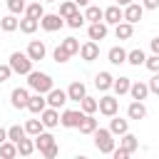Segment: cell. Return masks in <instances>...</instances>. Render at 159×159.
Here are the masks:
<instances>
[{
  "instance_id": "1",
  "label": "cell",
  "mask_w": 159,
  "mask_h": 159,
  "mask_svg": "<svg viewBox=\"0 0 159 159\" xmlns=\"http://www.w3.org/2000/svg\"><path fill=\"white\" fill-rule=\"evenodd\" d=\"M27 87L32 89V92H40V94H47L52 87H55V82H52V77L47 75V72H27Z\"/></svg>"
},
{
  "instance_id": "2",
  "label": "cell",
  "mask_w": 159,
  "mask_h": 159,
  "mask_svg": "<svg viewBox=\"0 0 159 159\" xmlns=\"http://www.w3.org/2000/svg\"><path fill=\"white\" fill-rule=\"evenodd\" d=\"M92 137H94V147H97V152H102V154H112V149H114V134H112L109 129L97 127V129L92 132Z\"/></svg>"
},
{
  "instance_id": "3",
  "label": "cell",
  "mask_w": 159,
  "mask_h": 159,
  "mask_svg": "<svg viewBox=\"0 0 159 159\" xmlns=\"http://www.w3.org/2000/svg\"><path fill=\"white\" fill-rule=\"evenodd\" d=\"M7 65H10V70L15 75H27L32 70V60L27 57V52H12L10 60H7Z\"/></svg>"
},
{
  "instance_id": "4",
  "label": "cell",
  "mask_w": 159,
  "mask_h": 159,
  "mask_svg": "<svg viewBox=\"0 0 159 159\" xmlns=\"http://www.w3.org/2000/svg\"><path fill=\"white\" fill-rule=\"evenodd\" d=\"M97 109H99V114H104V117H114V114L119 112V99H117L114 94H102V97L97 99Z\"/></svg>"
},
{
  "instance_id": "5",
  "label": "cell",
  "mask_w": 159,
  "mask_h": 159,
  "mask_svg": "<svg viewBox=\"0 0 159 159\" xmlns=\"http://www.w3.org/2000/svg\"><path fill=\"white\" fill-rule=\"evenodd\" d=\"M62 25H65V17H62L60 12H45V15L40 17V27H42L45 32H57Z\"/></svg>"
},
{
  "instance_id": "6",
  "label": "cell",
  "mask_w": 159,
  "mask_h": 159,
  "mask_svg": "<svg viewBox=\"0 0 159 159\" xmlns=\"http://www.w3.org/2000/svg\"><path fill=\"white\" fill-rule=\"evenodd\" d=\"M82 117H84L82 109H65V112L60 114V124L67 127V129H77L80 122H82Z\"/></svg>"
},
{
  "instance_id": "7",
  "label": "cell",
  "mask_w": 159,
  "mask_h": 159,
  "mask_svg": "<svg viewBox=\"0 0 159 159\" xmlns=\"http://www.w3.org/2000/svg\"><path fill=\"white\" fill-rule=\"evenodd\" d=\"M45 99H47V107H55V109H60V107H65V102H70L67 99V92L65 89H57V87H52L45 94Z\"/></svg>"
},
{
  "instance_id": "8",
  "label": "cell",
  "mask_w": 159,
  "mask_h": 159,
  "mask_svg": "<svg viewBox=\"0 0 159 159\" xmlns=\"http://www.w3.org/2000/svg\"><path fill=\"white\" fill-rule=\"evenodd\" d=\"M40 122H42L45 129H55V127L60 124V112H57L55 107H45V109L40 112Z\"/></svg>"
},
{
  "instance_id": "9",
  "label": "cell",
  "mask_w": 159,
  "mask_h": 159,
  "mask_svg": "<svg viewBox=\"0 0 159 159\" xmlns=\"http://www.w3.org/2000/svg\"><path fill=\"white\" fill-rule=\"evenodd\" d=\"M122 12H124V20L134 25V22H139V20H142L144 7H142V2H129V5H124V7H122Z\"/></svg>"
},
{
  "instance_id": "10",
  "label": "cell",
  "mask_w": 159,
  "mask_h": 159,
  "mask_svg": "<svg viewBox=\"0 0 159 159\" xmlns=\"http://www.w3.org/2000/svg\"><path fill=\"white\" fill-rule=\"evenodd\" d=\"M102 20H104L107 25H117V22H122V20H124V12H122V7L114 2V5H109V7H104V10H102Z\"/></svg>"
},
{
  "instance_id": "11",
  "label": "cell",
  "mask_w": 159,
  "mask_h": 159,
  "mask_svg": "<svg viewBox=\"0 0 159 159\" xmlns=\"http://www.w3.org/2000/svg\"><path fill=\"white\" fill-rule=\"evenodd\" d=\"M80 57H82L84 62H94V60L99 57V45H97L94 40H87L84 45H80Z\"/></svg>"
},
{
  "instance_id": "12",
  "label": "cell",
  "mask_w": 159,
  "mask_h": 159,
  "mask_svg": "<svg viewBox=\"0 0 159 159\" xmlns=\"http://www.w3.org/2000/svg\"><path fill=\"white\" fill-rule=\"evenodd\" d=\"M27 99H30V92H27L25 87H15V89L10 92V104H12L15 109H25V107H27Z\"/></svg>"
},
{
  "instance_id": "13",
  "label": "cell",
  "mask_w": 159,
  "mask_h": 159,
  "mask_svg": "<svg viewBox=\"0 0 159 159\" xmlns=\"http://www.w3.org/2000/svg\"><path fill=\"white\" fill-rule=\"evenodd\" d=\"M27 57L32 60V62H37V60H45V55H47V47H45V42H40V40H30V45H27Z\"/></svg>"
},
{
  "instance_id": "14",
  "label": "cell",
  "mask_w": 159,
  "mask_h": 159,
  "mask_svg": "<svg viewBox=\"0 0 159 159\" xmlns=\"http://www.w3.org/2000/svg\"><path fill=\"white\" fill-rule=\"evenodd\" d=\"M127 117H129V119H137V122L144 119V117H147V107H144V102H142V99H132L129 107H127Z\"/></svg>"
},
{
  "instance_id": "15",
  "label": "cell",
  "mask_w": 159,
  "mask_h": 159,
  "mask_svg": "<svg viewBox=\"0 0 159 159\" xmlns=\"http://www.w3.org/2000/svg\"><path fill=\"white\" fill-rule=\"evenodd\" d=\"M87 35H89V40H104L107 37V22L104 20H99V22H89V27H87Z\"/></svg>"
},
{
  "instance_id": "16",
  "label": "cell",
  "mask_w": 159,
  "mask_h": 159,
  "mask_svg": "<svg viewBox=\"0 0 159 159\" xmlns=\"http://www.w3.org/2000/svg\"><path fill=\"white\" fill-rule=\"evenodd\" d=\"M65 92H67V99H72V102H80V99L87 94V87H84V82L75 80V82H72V84H70Z\"/></svg>"
},
{
  "instance_id": "17",
  "label": "cell",
  "mask_w": 159,
  "mask_h": 159,
  "mask_svg": "<svg viewBox=\"0 0 159 159\" xmlns=\"http://www.w3.org/2000/svg\"><path fill=\"white\" fill-rule=\"evenodd\" d=\"M45 107H47V99H45V94L35 92V94H30V99H27V107H25V109H30L32 114H40Z\"/></svg>"
},
{
  "instance_id": "18",
  "label": "cell",
  "mask_w": 159,
  "mask_h": 159,
  "mask_svg": "<svg viewBox=\"0 0 159 159\" xmlns=\"http://www.w3.org/2000/svg\"><path fill=\"white\" fill-rule=\"evenodd\" d=\"M132 35H134V25H132V22L122 20V22L114 25V37H117V40H129Z\"/></svg>"
},
{
  "instance_id": "19",
  "label": "cell",
  "mask_w": 159,
  "mask_h": 159,
  "mask_svg": "<svg viewBox=\"0 0 159 159\" xmlns=\"http://www.w3.org/2000/svg\"><path fill=\"white\" fill-rule=\"evenodd\" d=\"M107 60H109L112 65H124V62H127V50H124L122 45H114V47H109Z\"/></svg>"
},
{
  "instance_id": "20",
  "label": "cell",
  "mask_w": 159,
  "mask_h": 159,
  "mask_svg": "<svg viewBox=\"0 0 159 159\" xmlns=\"http://www.w3.org/2000/svg\"><path fill=\"white\" fill-rule=\"evenodd\" d=\"M109 119H112V122H109V132H112L114 137H122L124 132H129V122H127V119H122V117H117V114L109 117Z\"/></svg>"
},
{
  "instance_id": "21",
  "label": "cell",
  "mask_w": 159,
  "mask_h": 159,
  "mask_svg": "<svg viewBox=\"0 0 159 159\" xmlns=\"http://www.w3.org/2000/svg\"><path fill=\"white\" fill-rule=\"evenodd\" d=\"M129 94H132V99H147V94H149V84L137 80V82L129 84Z\"/></svg>"
},
{
  "instance_id": "22",
  "label": "cell",
  "mask_w": 159,
  "mask_h": 159,
  "mask_svg": "<svg viewBox=\"0 0 159 159\" xmlns=\"http://www.w3.org/2000/svg\"><path fill=\"white\" fill-rule=\"evenodd\" d=\"M119 147H122V149H127L129 154H134V152L139 149V139H137L134 134H129V132H124V134L119 137Z\"/></svg>"
},
{
  "instance_id": "23",
  "label": "cell",
  "mask_w": 159,
  "mask_h": 159,
  "mask_svg": "<svg viewBox=\"0 0 159 159\" xmlns=\"http://www.w3.org/2000/svg\"><path fill=\"white\" fill-rule=\"evenodd\" d=\"M37 27H40V20H35V17H30V15H25V17L20 20V25H17V30L25 32V35H32Z\"/></svg>"
},
{
  "instance_id": "24",
  "label": "cell",
  "mask_w": 159,
  "mask_h": 159,
  "mask_svg": "<svg viewBox=\"0 0 159 159\" xmlns=\"http://www.w3.org/2000/svg\"><path fill=\"white\" fill-rule=\"evenodd\" d=\"M112 82H114V77H112L109 72H99V75L94 77V87H97L99 92H107V89H112Z\"/></svg>"
},
{
  "instance_id": "25",
  "label": "cell",
  "mask_w": 159,
  "mask_h": 159,
  "mask_svg": "<svg viewBox=\"0 0 159 159\" xmlns=\"http://www.w3.org/2000/svg\"><path fill=\"white\" fill-rule=\"evenodd\" d=\"M129 84H132V80H129V77H114L112 89H114V94H117V97H122V94H129Z\"/></svg>"
},
{
  "instance_id": "26",
  "label": "cell",
  "mask_w": 159,
  "mask_h": 159,
  "mask_svg": "<svg viewBox=\"0 0 159 159\" xmlns=\"http://www.w3.org/2000/svg\"><path fill=\"white\" fill-rule=\"evenodd\" d=\"M97 127H99V124H97V119H94V114H84L77 129H80V134H92V132H94Z\"/></svg>"
},
{
  "instance_id": "27",
  "label": "cell",
  "mask_w": 159,
  "mask_h": 159,
  "mask_svg": "<svg viewBox=\"0 0 159 159\" xmlns=\"http://www.w3.org/2000/svg\"><path fill=\"white\" fill-rule=\"evenodd\" d=\"M32 139H35V149H40V152H42L45 147H50V144H55V137H52L50 132H45V129H42L40 134H35Z\"/></svg>"
},
{
  "instance_id": "28",
  "label": "cell",
  "mask_w": 159,
  "mask_h": 159,
  "mask_svg": "<svg viewBox=\"0 0 159 159\" xmlns=\"http://www.w3.org/2000/svg\"><path fill=\"white\" fill-rule=\"evenodd\" d=\"M17 25H20V20H17V15H5V17H0V30H5V32H15L17 30Z\"/></svg>"
},
{
  "instance_id": "29",
  "label": "cell",
  "mask_w": 159,
  "mask_h": 159,
  "mask_svg": "<svg viewBox=\"0 0 159 159\" xmlns=\"http://www.w3.org/2000/svg\"><path fill=\"white\" fill-rule=\"evenodd\" d=\"M0 157H2V159H15V157H17V144L10 142V139H5V142L0 144Z\"/></svg>"
},
{
  "instance_id": "30",
  "label": "cell",
  "mask_w": 159,
  "mask_h": 159,
  "mask_svg": "<svg viewBox=\"0 0 159 159\" xmlns=\"http://www.w3.org/2000/svg\"><path fill=\"white\" fill-rule=\"evenodd\" d=\"M144 60H147V55H144V50H142V47H137V50H129V52H127V62H129V65H134V67L144 65Z\"/></svg>"
},
{
  "instance_id": "31",
  "label": "cell",
  "mask_w": 159,
  "mask_h": 159,
  "mask_svg": "<svg viewBox=\"0 0 159 159\" xmlns=\"http://www.w3.org/2000/svg\"><path fill=\"white\" fill-rule=\"evenodd\" d=\"M35 152V139H27V137H22L20 142H17V154H22V157H30Z\"/></svg>"
},
{
  "instance_id": "32",
  "label": "cell",
  "mask_w": 159,
  "mask_h": 159,
  "mask_svg": "<svg viewBox=\"0 0 159 159\" xmlns=\"http://www.w3.org/2000/svg\"><path fill=\"white\" fill-rule=\"evenodd\" d=\"M22 137H27V132H25V127H20V124H12V127H7V139L10 142H20Z\"/></svg>"
},
{
  "instance_id": "33",
  "label": "cell",
  "mask_w": 159,
  "mask_h": 159,
  "mask_svg": "<svg viewBox=\"0 0 159 159\" xmlns=\"http://www.w3.org/2000/svg\"><path fill=\"white\" fill-rule=\"evenodd\" d=\"M25 15H30V17L40 20V17L45 15V7H42V2H30V5H25Z\"/></svg>"
},
{
  "instance_id": "34",
  "label": "cell",
  "mask_w": 159,
  "mask_h": 159,
  "mask_svg": "<svg viewBox=\"0 0 159 159\" xmlns=\"http://www.w3.org/2000/svg\"><path fill=\"white\" fill-rule=\"evenodd\" d=\"M80 107H82V112H84V114H94V112H97V99L84 94V97L80 99Z\"/></svg>"
},
{
  "instance_id": "35",
  "label": "cell",
  "mask_w": 159,
  "mask_h": 159,
  "mask_svg": "<svg viewBox=\"0 0 159 159\" xmlns=\"http://www.w3.org/2000/svg\"><path fill=\"white\" fill-rule=\"evenodd\" d=\"M84 20H89V22H99V20H102V7H97V5H87V10H84Z\"/></svg>"
},
{
  "instance_id": "36",
  "label": "cell",
  "mask_w": 159,
  "mask_h": 159,
  "mask_svg": "<svg viewBox=\"0 0 159 159\" xmlns=\"http://www.w3.org/2000/svg\"><path fill=\"white\" fill-rule=\"evenodd\" d=\"M60 47H65L70 55H77V52H80V40H77V37H65V40L60 42Z\"/></svg>"
},
{
  "instance_id": "37",
  "label": "cell",
  "mask_w": 159,
  "mask_h": 159,
  "mask_svg": "<svg viewBox=\"0 0 159 159\" xmlns=\"http://www.w3.org/2000/svg\"><path fill=\"white\" fill-rule=\"evenodd\" d=\"M77 10H80V7H77L75 0H65V2L60 5V15H62V17H70V15H75Z\"/></svg>"
},
{
  "instance_id": "38",
  "label": "cell",
  "mask_w": 159,
  "mask_h": 159,
  "mask_svg": "<svg viewBox=\"0 0 159 159\" xmlns=\"http://www.w3.org/2000/svg\"><path fill=\"white\" fill-rule=\"evenodd\" d=\"M42 129H45V127H42V122H40V119H27V122H25V132H27L30 137L40 134Z\"/></svg>"
},
{
  "instance_id": "39",
  "label": "cell",
  "mask_w": 159,
  "mask_h": 159,
  "mask_svg": "<svg viewBox=\"0 0 159 159\" xmlns=\"http://www.w3.org/2000/svg\"><path fill=\"white\" fill-rule=\"evenodd\" d=\"M5 5H7V10L12 12V15H20V12H25V0H5Z\"/></svg>"
},
{
  "instance_id": "40",
  "label": "cell",
  "mask_w": 159,
  "mask_h": 159,
  "mask_svg": "<svg viewBox=\"0 0 159 159\" xmlns=\"http://www.w3.org/2000/svg\"><path fill=\"white\" fill-rule=\"evenodd\" d=\"M65 20H67V25H70L72 30H77V27H82V25H84V15H82L80 10H77L75 15H70V17H65Z\"/></svg>"
},
{
  "instance_id": "41",
  "label": "cell",
  "mask_w": 159,
  "mask_h": 159,
  "mask_svg": "<svg viewBox=\"0 0 159 159\" xmlns=\"http://www.w3.org/2000/svg\"><path fill=\"white\" fill-rule=\"evenodd\" d=\"M52 57H55V62H60V65H62V62H67L72 55H70L65 47H60V45H57V47H55V52H52Z\"/></svg>"
},
{
  "instance_id": "42",
  "label": "cell",
  "mask_w": 159,
  "mask_h": 159,
  "mask_svg": "<svg viewBox=\"0 0 159 159\" xmlns=\"http://www.w3.org/2000/svg\"><path fill=\"white\" fill-rule=\"evenodd\" d=\"M40 154H42L45 159H55V157L60 154V147H57V142H55V144H50V147H45V149H42Z\"/></svg>"
},
{
  "instance_id": "43",
  "label": "cell",
  "mask_w": 159,
  "mask_h": 159,
  "mask_svg": "<svg viewBox=\"0 0 159 159\" xmlns=\"http://www.w3.org/2000/svg\"><path fill=\"white\" fill-rule=\"evenodd\" d=\"M144 65H147V70H149V72H159V55L147 57V60H144Z\"/></svg>"
},
{
  "instance_id": "44",
  "label": "cell",
  "mask_w": 159,
  "mask_h": 159,
  "mask_svg": "<svg viewBox=\"0 0 159 159\" xmlns=\"http://www.w3.org/2000/svg\"><path fill=\"white\" fill-rule=\"evenodd\" d=\"M147 84H149V92L159 94V72H152V80H149Z\"/></svg>"
},
{
  "instance_id": "45",
  "label": "cell",
  "mask_w": 159,
  "mask_h": 159,
  "mask_svg": "<svg viewBox=\"0 0 159 159\" xmlns=\"http://www.w3.org/2000/svg\"><path fill=\"white\" fill-rule=\"evenodd\" d=\"M10 75H12L10 65H0V84H2V82H7V80H10Z\"/></svg>"
},
{
  "instance_id": "46",
  "label": "cell",
  "mask_w": 159,
  "mask_h": 159,
  "mask_svg": "<svg viewBox=\"0 0 159 159\" xmlns=\"http://www.w3.org/2000/svg\"><path fill=\"white\" fill-rule=\"evenodd\" d=\"M112 157H114V159H127V157H129V152H127V149H122V147H114V149H112Z\"/></svg>"
},
{
  "instance_id": "47",
  "label": "cell",
  "mask_w": 159,
  "mask_h": 159,
  "mask_svg": "<svg viewBox=\"0 0 159 159\" xmlns=\"http://www.w3.org/2000/svg\"><path fill=\"white\" fill-rule=\"evenodd\" d=\"M142 7L144 10H157L159 7V0H142Z\"/></svg>"
},
{
  "instance_id": "48",
  "label": "cell",
  "mask_w": 159,
  "mask_h": 159,
  "mask_svg": "<svg viewBox=\"0 0 159 159\" xmlns=\"http://www.w3.org/2000/svg\"><path fill=\"white\" fill-rule=\"evenodd\" d=\"M149 47H152V52H154V55H159V37H152Z\"/></svg>"
},
{
  "instance_id": "49",
  "label": "cell",
  "mask_w": 159,
  "mask_h": 159,
  "mask_svg": "<svg viewBox=\"0 0 159 159\" xmlns=\"http://www.w3.org/2000/svg\"><path fill=\"white\" fill-rule=\"evenodd\" d=\"M5 139H7V129H2V127H0V144H2Z\"/></svg>"
},
{
  "instance_id": "50",
  "label": "cell",
  "mask_w": 159,
  "mask_h": 159,
  "mask_svg": "<svg viewBox=\"0 0 159 159\" xmlns=\"http://www.w3.org/2000/svg\"><path fill=\"white\" fill-rule=\"evenodd\" d=\"M75 2H77V7H87L89 5V0H75Z\"/></svg>"
},
{
  "instance_id": "51",
  "label": "cell",
  "mask_w": 159,
  "mask_h": 159,
  "mask_svg": "<svg viewBox=\"0 0 159 159\" xmlns=\"http://www.w3.org/2000/svg\"><path fill=\"white\" fill-rule=\"evenodd\" d=\"M114 2H117L119 7H124V5H129V2H134V0H114Z\"/></svg>"
},
{
  "instance_id": "52",
  "label": "cell",
  "mask_w": 159,
  "mask_h": 159,
  "mask_svg": "<svg viewBox=\"0 0 159 159\" xmlns=\"http://www.w3.org/2000/svg\"><path fill=\"white\" fill-rule=\"evenodd\" d=\"M45 2H57V0H45Z\"/></svg>"
}]
</instances>
